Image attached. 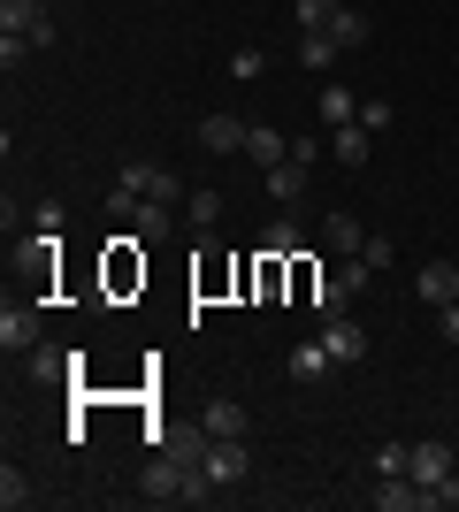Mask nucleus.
I'll return each mask as SVG.
<instances>
[{
  "instance_id": "1",
  "label": "nucleus",
  "mask_w": 459,
  "mask_h": 512,
  "mask_svg": "<svg viewBox=\"0 0 459 512\" xmlns=\"http://www.w3.org/2000/svg\"><path fill=\"white\" fill-rule=\"evenodd\" d=\"M108 214H115V222H123V230H138V245H161V237L176 230V214H169V199L123 192V184H115V192H108Z\"/></svg>"
},
{
  "instance_id": "2",
  "label": "nucleus",
  "mask_w": 459,
  "mask_h": 512,
  "mask_svg": "<svg viewBox=\"0 0 459 512\" xmlns=\"http://www.w3.org/2000/svg\"><path fill=\"white\" fill-rule=\"evenodd\" d=\"M115 184H123V192H146V199H169V207H176V199H192L169 169H161V161H123V176H115Z\"/></svg>"
},
{
  "instance_id": "3",
  "label": "nucleus",
  "mask_w": 459,
  "mask_h": 512,
  "mask_svg": "<svg viewBox=\"0 0 459 512\" xmlns=\"http://www.w3.org/2000/svg\"><path fill=\"white\" fill-rule=\"evenodd\" d=\"M322 344H329V360H337V367H352L360 352H368V329H360V314H329V321H322Z\"/></svg>"
},
{
  "instance_id": "4",
  "label": "nucleus",
  "mask_w": 459,
  "mask_h": 512,
  "mask_svg": "<svg viewBox=\"0 0 459 512\" xmlns=\"http://www.w3.org/2000/svg\"><path fill=\"white\" fill-rule=\"evenodd\" d=\"M199 467H207V482H238L245 474V436H207V451H199Z\"/></svg>"
},
{
  "instance_id": "5",
  "label": "nucleus",
  "mask_w": 459,
  "mask_h": 512,
  "mask_svg": "<svg viewBox=\"0 0 459 512\" xmlns=\"http://www.w3.org/2000/svg\"><path fill=\"white\" fill-rule=\"evenodd\" d=\"M31 344H39V306H0V352L16 360Z\"/></svg>"
},
{
  "instance_id": "6",
  "label": "nucleus",
  "mask_w": 459,
  "mask_h": 512,
  "mask_svg": "<svg viewBox=\"0 0 459 512\" xmlns=\"http://www.w3.org/2000/svg\"><path fill=\"white\" fill-rule=\"evenodd\" d=\"M375 512H429V490L414 474H391V482H375Z\"/></svg>"
},
{
  "instance_id": "7",
  "label": "nucleus",
  "mask_w": 459,
  "mask_h": 512,
  "mask_svg": "<svg viewBox=\"0 0 459 512\" xmlns=\"http://www.w3.org/2000/svg\"><path fill=\"white\" fill-rule=\"evenodd\" d=\"M261 192L276 199V207H299V199H306V161H276V169H261Z\"/></svg>"
},
{
  "instance_id": "8",
  "label": "nucleus",
  "mask_w": 459,
  "mask_h": 512,
  "mask_svg": "<svg viewBox=\"0 0 459 512\" xmlns=\"http://www.w3.org/2000/svg\"><path fill=\"white\" fill-rule=\"evenodd\" d=\"M69 367H85V360H77V352H54V344H31V352H23V375H31V383H69Z\"/></svg>"
},
{
  "instance_id": "9",
  "label": "nucleus",
  "mask_w": 459,
  "mask_h": 512,
  "mask_svg": "<svg viewBox=\"0 0 459 512\" xmlns=\"http://www.w3.org/2000/svg\"><path fill=\"white\" fill-rule=\"evenodd\" d=\"M414 291H421L429 306H452V299H459V268H452V260H421Z\"/></svg>"
},
{
  "instance_id": "10",
  "label": "nucleus",
  "mask_w": 459,
  "mask_h": 512,
  "mask_svg": "<svg viewBox=\"0 0 459 512\" xmlns=\"http://www.w3.org/2000/svg\"><path fill=\"white\" fill-rule=\"evenodd\" d=\"M245 115H207V123H199V146L207 153H245Z\"/></svg>"
},
{
  "instance_id": "11",
  "label": "nucleus",
  "mask_w": 459,
  "mask_h": 512,
  "mask_svg": "<svg viewBox=\"0 0 459 512\" xmlns=\"http://www.w3.org/2000/svg\"><path fill=\"white\" fill-rule=\"evenodd\" d=\"M368 31H375V23L360 16L352 0H337V16H329V39H337V54H360V46H368Z\"/></svg>"
},
{
  "instance_id": "12",
  "label": "nucleus",
  "mask_w": 459,
  "mask_h": 512,
  "mask_svg": "<svg viewBox=\"0 0 459 512\" xmlns=\"http://www.w3.org/2000/svg\"><path fill=\"white\" fill-rule=\"evenodd\" d=\"M199 428H207V436H245L253 421H245L238 398H207V406H199Z\"/></svg>"
},
{
  "instance_id": "13",
  "label": "nucleus",
  "mask_w": 459,
  "mask_h": 512,
  "mask_svg": "<svg viewBox=\"0 0 459 512\" xmlns=\"http://www.w3.org/2000/svg\"><path fill=\"white\" fill-rule=\"evenodd\" d=\"M368 146H375V130H360V123H337V138H329L337 169H368Z\"/></svg>"
},
{
  "instance_id": "14",
  "label": "nucleus",
  "mask_w": 459,
  "mask_h": 512,
  "mask_svg": "<svg viewBox=\"0 0 459 512\" xmlns=\"http://www.w3.org/2000/svg\"><path fill=\"white\" fill-rule=\"evenodd\" d=\"M284 375H291V383H322V375H337V360H329V344L314 337V344H299V352H291Z\"/></svg>"
},
{
  "instance_id": "15",
  "label": "nucleus",
  "mask_w": 459,
  "mask_h": 512,
  "mask_svg": "<svg viewBox=\"0 0 459 512\" xmlns=\"http://www.w3.org/2000/svg\"><path fill=\"white\" fill-rule=\"evenodd\" d=\"M261 253H276V260H299V253H306V230H299V214L268 222V230H261Z\"/></svg>"
},
{
  "instance_id": "16",
  "label": "nucleus",
  "mask_w": 459,
  "mask_h": 512,
  "mask_svg": "<svg viewBox=\"0 0 459 512\" xmlns=\"http://www.w3.org/2000/svg\"><path fill=\"white\" fill-rule=\"evenodd\" d=\"M322 245H329V253H360V245H368V230H360L352 214H322Z\"/></svg>"
},
{
  "instance_id": "17",
  "label": "nucleus",
  "mask_w": 459,
  "mask_h": 512,
  "mask_svg": "<svg viewBox=\"0 0 459 512\" xmlns=\"http://www.w3.org/2000/svg\"><path fill=\"white\" fill-rule=\"evenodd\" d=\"M245 161H261V169H276V161H291V146H284V138H276L268 123H253V130H245Z\"/></svg>"
},
{
  "instance_id": "18",
  "label": "nucleus",
  "mask_w": 459,
  "mask_h": 512,
  "mask_svg": "<svg viewBox=\"0 0 459 512\" xmlns=\"http://www.w3.org/2000/svg\"><path fill=\"white\" fill-rule=\"evenodd\" d=\"M39 16H46L39 0H0V31H8V39H23V46H31V23H39Z\"/></svg>"
},
{
  "instance_id": "19",
  "label": "nucleus",
  "mask_w": 459,
  "mask_h": 512,
  "mask_svg": "<svg viewBox=\"0 0 459 512\" xmlns=\"http://www.w3.org/2000/svg\"><path fill=\"white\" fill-rule=\"evenodd\" d=\"M184 222H192V230H215V222H222V192H207V184H199V192L184 199Z\"/></svg>"
},
{
  "instance_id": "20",
  "label": "nucleus",
  "mask_w": 459,
  "mask_h": 512,
  "mask_svg": "<svg viewBox=\"0 0 459 512\" xmlns=\"http://www.w3.org/2000/svg\"><path fill=\"white\" fill-rule=\"evenodd\" d=\"M299 62L306 69H337V39H329V31H299Z\"/></svg>"
},
{
  "instance_id": "21",
  "label": "nucleus",
  "mask_w": 459,
  "mask_h": 512,
  "mask_svg": "<svg viewBox=\"0 0 459 512\" xmlns=\"http://www.w3.org/2000/svg\"><path fill=\"white\" fill-rule=\"evenodd\" d=\"M322 123H360V100L345 85H322Z\"/></svg>"
},
{
  "instance_id": "22",
  "label": "nucleus",
  "mask_w": 459,
  "mask_h": 512,
  "mask_svg": "<svg viewBox=\"0 0 459 512\" xmlns=\"http://www.w3.org/2000/svg\"><path fill=\"white\" fill-rule=\"evenodd\" d=\"M31 497H39V490H31V482H23L16 467H0V505H8V512H23Z\"/></svg>"
},
{
  "instance_id": "23",
  "label": "nucleus",
  "mask_w": 459,
  "mask_h": 512,
  "mask_svg": "<svg viewBox=\"0 0 459 512\" xmlns=\"http://www.w3.org/2000/svg\"><path fill=\"white\" fill-rule=\"evenodd\" d=\"M314 314H322V321H329V314H352V291H345L337 276H329L322 291H314Z\"/></svg>"
},
{
  "instance_id": "24",
  "label": "nucleus",
  "mask_w": 459,
  "mask_h": 512,
  "mask_svg": "<svg viewBox=\"0 0 459 512\" xmlns=\"http://www.w3.org/2000/svg\"><path fill=\"white\" fill-rule=\"evenodd\" d=\"M261 46H238V54H230V77H238V85H261Z\"/></svg>"
},
{
  "instance_id": "25",
  "label": "nucleus",
  "mask_w": 459,
  "mask_h": 512,
  "mask_svg": "<svg viewBox=\"0 0 459 512\" xmlns=\"http://www.w3.org/2000/svg\"><path fill=\"white\" fill-rule=\"evenodd\" d=\"M406 459H414V444H383V451H375V482H391V474H406Z\"/></svg>"
},
{
  "instance_id": "26",
  "label": "nucleus",
  "mask_w": 459,
  "mask_h": 512,
  "mask_svg": "<svg viewBox=\"0 0 459 512\" xmlns=\"http://www.w3.org/2000/svg\"><path fill=\"white\" fill-rule=\"evenodd\" d=\"M291 16H299V31H329V16H337V0H299Z\"/></svg>"
},
{
  "instance_id": "27",
  "label": "nucleus",
  "mask_w": 459,
  "mask_h": 512,
  "mask_svg": "<svg viewBox=\"0 0 459 512\" xmlns=\"http://www.w3.org/2000/svg\"><path fill=\"white\" fill-rule=\"evenodd\" d=\"M291 291H299V299H306V306H314V291H322V276H314V268H306V253H299V260H291Z\"/></svg>"
},
{
  "instance_id": "28",
  "label": "nucleus",
  "mask_w": 459,
  "mask_h": 512,
  "mask_svg": "<svg viewBox=\"0 0 459 512\" xmlns=\"http://www.w3.org/2000/svg\"><path fill=\"white\" fill-rule=\"evenodd\" d=\"M360 130H391V100H360Z\"/></svg>"
},
{
  "instance_id": "29",
  "label": "nucleus",
  "mask_w": 459,
  "mask_h": 512,
  "mask_svg": "<svg viewBox=\"0 0 459 512\" xmlns=\"http://www.w3.org/2000/svg\"><path fill=\"white\" fill-rule=\"evenodd\" d=\"M437 329H444V344H459V299H452V306H437Z\"/></svg>"
}]
</instances>
